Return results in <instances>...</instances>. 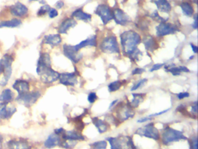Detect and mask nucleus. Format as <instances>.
<instances>
[{"instance_id":"obj_1","label":"nucleus","mask_w":198,"mask_h":149,"mask_svg":"<svg viewBox=\"0 0 198 149\" xmlns=\"http://www.w3.org/2000/svg\"><path fill=\"white\" fill-rule=\"evenodd\" d=\"M120 41L123 52L130 56L137 49V47L141 43V38L135 31L129 30L120 35Z\"/></svg>"},{"instance_id":"obj_2","label":"nucleus","mask_w":198,"mask_h":149,"mask_svg":"<svg viewBox=\"0 0 198 149\" xmlns=\"http://www.w3.org/2000/svg\"><path fill=\"white\" fill-rule=\"evenodd\" d=\"M161 139L164 145H169L172 142H177L180 140H187V138L181 131L170 127H166L162 133Z\"/></svg>"},{"instance_id":"obj_3","label":"nucleus","mask_w":198,"mask_h":149,"mask_svg":"<svg viewBox=\"0 0 198 149\" xmlns=\"http://www.w3.org/2000/svg\"><path fill=\"white\" fill-rule=\"evenodd\" d=\"M41 96V93L38 91L26 92L20 94L16 98V100L26 107H30L34 104Z\"/></svg>"},{"instance_id":"obj_4","label":"nucleus","mask_w":198,"mask_h":149,"mask_svg":"<svg viewBox=\"0 0 198 149\" xmlns=\"http://www.w3.org/2000/svg\"><path fill=\"white\" fill-rule=\"evenodd\" d=\"M135 133L141 136H143L156 140L160 139L159 132L153 123L149 124L143 127L137 129Z\"/></svg>"},{"instance_id":"obj_5","label":"nucleus","mask_w":198,"mask_h":149,"mask_svg":"<svg viewBox=\"0 0 198 149\" xmlns=\"http://www.w3.org/2000/svg\"><path fill=\"white\" fill-rule=\"evenodd\" d=\"M100 49L105 52L119 53L120 50L116 37L113 36L106 37L100 46Z\"/></svg>"},{"instance_id":"obj_6","label":"nucleus","mask_w":198,"mask_h":149,"mask_svg":"<svg viewBox=\"0 0 198 149\" xmlns=\"http://www.w3.org/2000/svg\"><path fill=\"white\" fill-rule=\"evenodd\" d=\"M95 13L100 17L104 25H106L109 22L113 19L112 11L107 5L100 4L98 5Z\"/></svg>"},{"instance_id":"obj_7","label":"nucleus","mask_w":198,"mask_h":149,"mask_svg":"<svg viewBox=\"0 0 198 149\" xmlns=\"http://www.w3.org/2000/svg\"><path fill=\"white\" fill-rule=\"evenodd\" d=\"M107 140L109 141L111 149H135L132 139L128 138L125 145H124V140L118 138H108Z\"/></svg>"},{"instance_id":"obj_8","label":"nucleus","mask_w":198,"mask_h":149,"mask_svg":"<svg viewBox=\"0 0 198 149\" xmlns=\"http://www.w3.org/2000/svg\"><path fill=\"white\" fill-rule=\"evenodd\" d=\"M40 79L44 83L50 84L59 79L60 74L55 70H52L51 67L46 68L41 70L38 74Z\"/></svg>"},{"instance_id":"obj_9","label":"nucleus","mask_w":198,"mask_h":149,"mask_svg":"<svg viewBox=\"0 0 198 149\" xmlns=\"http://www.w3.org/2000/svg\"><path fill=\"white\" fill-rule=\"evenodd\" d=\"M156 35L158 37H163L175 33L178 31V28L174 25L169 23L161 22L156 28Z\"/></svg>"},{"instance_id":"obj_10","label":"nucleus","mask_w":198,"mask_h":149,"mask_svg":"<svg viewBox=\"0 0 198 149\" xmlns=\"http://www.w3.org/2000/svg\"><path fill=\"white\" fill-rule=\"evenodd\" d=\"M64 52L66 57L75 63H77L83 57V55L75 50L74 46L70 45L64 46Z\"/></svg>"},{"instance_id":"obj_11","label":"nucleus","mask_w":198,"mask_h":149,"mask_svg":"<svg viewBox=\"0 0 198 149\" xmlns=\"http://www.w3.org/2000/svg\"><path fill=\"white\" fill-rule=\"evenodd\" d=\"M112 13L113 19H114L115 22L118 25L125 26L130 22L129 16L121 9H115L112 11Z\"/></svg>"},{"instance_id":"obj_12","label":"nucleus","mask_w":198,"mask_h":149,"mask_svg":"<svg viewBox=\"0 0 198 149\" xmlns=\"http://www.w3.org/2000/svg\"><path fill=\"white\" fill-rule=\"evenodd\" d=\"M119 108L118 109V118L121 121H125L134 117L135 115V111L133 110L130 104L129 106H123L119 105Z\"/></svg>"},{"instance_id":"obj_13","label":"nucleus","mask_w":198,"mask_h":149,"mask_svg":"<svg viewBox=\"0 0 198 149\" xmlns=\"http://www.w3.org/2000/svg\"><path fill=\"white\" fill-rule=\"evenodd\" d=\"M8 103H0V118L9 119L16 111L15 107H8Z\"/></svg>"},{"instance_id":"obj_14","label":"nucleus","mask_w":198,"mask_h":149,"mask_svg":"<svg viewBox=\"0 0 198 149\" xmlns=\"http://www.w3.org/2000/svg\"><path fill=\"white\" fill-rule=\"evenodd\" d=\"M60 83L65 86H73L77 83V77L75 73H64L60 74Z\"/></svg>"},{"instance_id":"obj_15","label":"nucleus","mask_w":198,"mask_h":149,"mask_svg":"<svg viewBox=\"0 0 198 149\" xmlns=\"http://www.w3.org/2000/svg\"><path fill=\"white\" fill-rule=\"evenodd\" d=\"M48 67H51V58L48 53H43L40 56L38 61L37 73L38 75L41 72V70Z\"/></svg>"},{"instance_id":"obj_16","label":"nucleus","mask_w":198,"mask_h":149,"mask_svg":"<svg viewBox=\"0 0 198 149\" xmlns=\"http://www.w3.org/2000/svg\"><path fill=\"white\" fill-rule=\"evenodd\" d=\"M28 12V8L21 2H17L10 8V13L16 16L22 17Z\"/></svg>"},{"instance_id":"obj_17","label":"nucleus","mask_w":198,"mask_h":149,"mask_svg":"<svg viewBox=\"0 0 198 149\" xmlns=\"http://www.w3.org/2000/svg\"><path fill=\"white\" fill-rule=\"evenodd\" d=\"M7 145L9 149H30L28 142L24 140H10Z\"/></svg>"},{"instance_id":"obj_18","label":"nucleus","mask_w":198,"mask_h":149,"mask_svg":"<svg viewBox=\"0 0 198 149\" xmlns=\"http://www.w3.org/2000/svg\"><path fill=\"white\" fill-rule=\"evenodd\" d=\"M12 87L19 94L28 92L29 91V84L27 81L24 80H16L13 84Z\"/></svg>"},{"instance_id":"obj_19","label":"nucleus","mask_w":198,"mask_h":149,"mask_svg":"<svg viewBox=\"0 0 198 149\" xmlns=\"http://www.w3.org/2000/svg\"><path fill=\"white\" fill-rule=\"evenodd\" d=\"M61 142V141L59 135L54 133L49 135L44 143V146L47 149H52L57 146L59 145Z\"/></svg>"},{"instance_id":"obj_20","label":"nucleus","mask_w":198,"mask_h":149,"mask_svg":"<svg viewBox=\"0 0 198 149\" xmlns=\"http://www.w3.org/2000/svg\"><path fill=\"white\" fill-rule=\"evenodd\" d=\"M62 138L66 140H84V137L75 130L65 131L62 134Z\"/></svg>"},{"instance_id":"obj_21","label":"nucleus","mask_w":198,"mask_h":149,"mask_svg":"<svg viewBox=\"0 0 198 149\" xmlns=\"http://www.w3.org/2000/svg\"><path fill=\"white\" fill-rule=\"evenodd\" d=\"M77 24V22L75 19L72 18H67L62 22L61 24L58 31L61 34L66 33L67 30L71 28L75 27Z\"/></svg>"},{"instance_id":"obj_22","label":"nucleus","mask_w":198,"mask_h":149,"mask_svg":"<svg viewBox=\"0 0 198 149\" xmlns=\"http://www.w3.org/2000/svg\"><path fill=\"white\" fill-rule=\"evenodd\" d=\"M165 70L167 72H170L174 76H178L181 74V72H189V70L185 67L179 66L176 67V65L172 64L165 65Z\"/></svg>"},{"instance_id":"obj_23","label":"nucleus","mask_w":198,"mask_h":149,"mask_svg":"<svg viewBox=\"0 0 198 149\" xmlns=\"http://www.w3.org/2000/svg\"><path fill=\"white\" fill-rule=\"evenodd\" d=\"M152 1L156 5L158 9L161 12L168 13L171 10L170 4L167 0H152Z\"/></svg>"},{"instance_id":"obj_24","label":"nucleus","mask_w":198,"mask_h":149,"mask_svg":"<svg viewBox=\"0 0 198 149\" xmlns=\"http://www.w3.org/2000/svg\"><path fill=\"white\" fill-rule=\"evenodd\" d=\"M86 46H96V37L95 36H93L91 37H89L85 40L82 41L78 44L76 45L75 47V49L77 51Z\"/></svg>"},{"instance_id":"obj_25","label":"nucleus","mask_w":198,"mask_h":149,"mask_svg":"<svg viewBox=\"0 0 198 149\" xmlns=\"http://www.w3.org/2000/svg\"><path fill=\"white\" fill-rule=\"evenodd\" d=\"M44 41L46 44L52 46H56L61 43L62 39L59 34H49L45 36Z\"/></svg>"},{"instance_id":"obj_26","label":"nucleus","mask_w":198,"mask_h":149,"mask_svg":"<svg viewBox=\"0 0 198 149\" xmlns=\"http://www.w3.org/2000/svg\"><path fill=\"white\" fill-rule=\"evenodd\" d=\"M14 94L12 91L10 89L4 90L0 94V102L10 103L13 99Z\"/></svg>"},{"instance_id":"obj_27","label":"nucleus","mask_w":198,"mask_h":149,"mask_svg":"<svg viewBox=\"0 0 198 149\" xmlns=\"http://www.w3.org/2000/svg\"><path fill=\"white\" fill-rule=\"evenodd\" d=\"M143 44L145 47V49L148 51H153L158 47V44L155 39L151 36L146 37L143 40Z\"/></svg>"},{"instance_id":"obj_28","label":"nucleus","mask_w":198,"mask_h":149,"mask_svg":"<svg viewBox=\"0 0 198 149\" xmlns=\"http://www.w3.org/2000/svg\"><path fill=\"white\" fill-rule=\"evenodd\" d=\"M93 122L100 133H103L108 129V125L107 123L101 119H99L98 117L93 118Z\"/></svg>"},{"instance_id":"obj_29","label":"nucleus","mask_w":198,"mask_h":149,"mask_svg":"<svg viewBox=\"0 0 198 149\" xmlns=\"http://www.w3.org/2000/svg\"><path fill=\"white\" fill-rule=\"evenodd\" d=\"M72 16L76 18L78 20L90 21L91 20L92 16L90 14L85 13L81 9H78L74 11L72 13Z\"/></svg>"},{"instance_id":"obj_30","label":"nucleus","mask_w":198,"mask_h":149,"mask_svg":"<svg viewBox=\"0 0 198 149\" xmlns=\"http://www.w3.org/2000/svg\"><path fill=\"white\" fill-rule=\"evenodd\" d=\"M145 95V94L142 93H132V96L134 97V99L130 103V106L134 108L138 107L139 104L142 101H143Z\"/></svg>"},{"instance_id":"obj_31","label":"nucleus","mask_w":198,"mask_h":149,"mask_svg":"<svg viewBox=\"0 0 198 149\" xmlns=\"http://www.w3.org/2000/svg\"><path fill=\"white\" fill-rule=\"evenodd\" d=\"M21 21L18 19L15 18L11 20L4 21L0 23V28H15L21 24Z\"/></svg>"},{"instance_id":"obj_32","label":"nucleus","mask_w":198,"mask_h":149,"mask_svg":"<svg viewBox=\"0 0 198 149\" xmlns=\"http://www.w3.org/2000/svg\"><path fill=\"white\" fill-rule=\"evenodd\" d=\"M183 13L187 16H192L194 15V10L193 7L188 2H183L180 5Z\"/></svg>"},{"instance_id":"obj_33","label":"nucleus","mask_w":198,"mask_h":149,"mask_svg":"<svg viewBox=\"0 0 198 149\" xmlns=\"http://www.w3.org/2000/svg\"><path fill=\"white\" fill-rule=\"evenodd\" d=\"M122 85V83L120 81H115L111 83L109 85H108V90L110 92H113V91H116L117 90L119 89L120 88V87Z\"/></svg>"},{"instance_id":"obj_34","label":"nucleus","mask_w":198,"mask_h":149,"mask_svg":"<svg viewBox=\"0 0 198 149\" xmlns=\"http://www.w3.org/2000/svg\"><path fill=\"white\" fill-rule=\"evenodd\" d=\"M93 149H106L107 147V142L105 140L98 141L91 145Z\"/></svg>"},{"instance_id":"obj_35","label":"nucleus","mask_w":198,"mask_h":149,"mask_svg":"<svg viewBox=\"0 0 198 149\" xmlns=\"http://www.w3.org/2000/svg\"><path fill=\"white\" fill-rule=\"evenodd\" d=\"M76 144V142L75 141H72V140H64L63 142H61L60 144L62 148H64L65 149H70L73 148Z\"/></svg>"},{"instance_id":"obj_36","label":"nucleus","mask_w":198,"mask_h":149,"mask_svg":"<svg viewBox=\"0 0 198 149\" xmlns=\"http://www.w3.org/2000/svg\"><path fill=\"white\" fill-rule=\"evenodd\" d=\"M50 10H51V8L48 5H43L38 11L37 15H38V16H43V15H45L47 12H49Z\"/></svg>"},{"instance_id":"obj_37","label":"nucleus","mask_w":198,"mask_h":149,"mask_svg":"<svg viewBox=\"0 0 198 149\" xmlns=\"http://www.w3.org/2000/svg\"><path fill=\"white\" fill-rule=\"evenodd\" d=\"M151 17H152L153 19H155V20H156V21H158V22H160L161 23V22H166L167 21L166 19H164V18H161V16H160L158 14V12H157L156 10H155V11L152 14Z\"/></svg>"},{"instance_id":"obj_38","label":"nucleus","mask_w":198,"mask_h":149,"mask_svg":"<svg viewBox=\"0 0 198 149\" xmlns=\"http://www.w3.org/2000/svg\"><path fill=\"white\" fill-rule=\"evenodd\" d=\"M148 82V80L146 79H142L138 82L137 83V84H135L133 87L132 88V89H131V91H134V90H136L139 89L140 88H141L142 86L144 85L145 83H146Z\"/></svg>"},{"instance_id":"obj_39","label":"nucleus","mask_w":198,"mask_h":149,"mask_svg":"<svg viewBox=\"0 0 198 149\" xmlns=\"http://www.w3.org/2000/svg\"><path fill=\"white\" fill-rule=\"evenodd\" d=\"M97 99V95L95 92H91L88 96V101L90 103H94Z\"/></svg>"},{"instance_id":"obj_40","label":"nucleus","mask_w":198,"mask_h":149,"mask_svg":"<svg viewBox=\"0 0 198 149\" xmlns=\"http://www.w3.org/2000/svg\"><path fill=\"white\" fill-rule=\"evenodd\" d=\"M190 146L191 149H198V140L197 138H193L190 143Z\"/></svg>"},{"instance_id":"obj_41","label":"nucleus","mask_w":198,"mask_h":149,"mask_svg":"<svg viewBox=\"0 0 198 149\" xmlns=\"http://www.w3.org/2000/svg\"><path fill=\"white\" fill-rule=\"evenodd\" d=\"M58 15V12L57 10H55L54 8L51 9L49 11V16L51 18H54Z\"/></svg>"},{"instance_id":"obj_42","label":"nucleus","mask_w":198,"mask_h":149,"mask_svg":"<svg viewBox=\"0 0 198 149\" xmlns=\"http://www.w3.org/2000/svg\"><path fill=\"white\" fill-rule=\"evenodd\" d=\"M188 97H189V93L188 92H181L177 94V97L179 100L183 99Z\"/></svg>"},{"instance_id":"obj_43","label":"nucleus","mask_w":198,"mask_h":149,"mask_svg":"<svg viewBox=\"0 0 198 149\" xmlns=\"http://www.w3.org/2000/svg\"><path fill=\"white\" fill-rule=\"evenodd\" d=\"M164 64H157L153 66V67L150 70V72H153L155 70H157L161 69V68L164 65Z\"/></svg>"},{"instance_id":"obj_44","label":"nucleus","mask_w":198,"mask_h":149,"mask_svg":"<svg viewBox=\"0 0 198 149\" xmlns=\"http://www.w3.org/2000/svg\"><path fill=\"white\" fill-rule=\"evenodd\" d=\"M145 72V70L142 68H135V70H133L132 72V74L133 75H140L143 72Z\"/></svg>"},{"instance_id":"obj_45","label":"nucleus","mask_w":198,"mask_h":149,"mask_svg":"<svg viewBox=\"0 0 198 149\" xmlns=\"http://www.w3.org/2000/svg\"><path fill=\"white\" fill-rule=\"evenodd\" d=\"M194 18L195 19V22L192 24V27L195 29H197L198 28V15L197 13L194 16Z\"/></svg>"},{"instance_id":"obj_46","label":"nucleus","mask_w":198,"mask_h":149,"mask_svg":"<svg viewBox=\"0 0 198 149\" xmlns=\"http://www.w3.org/2000/svg\"><path fill=\"white\" fill-rule=\"evenodd\" d=\"M169 110H170V109H166V110H164V111H161V112H158V113H155V114H151L150 115H149L148 117H156V116H158V115H162V114L166 113V112H167V111H169Z\"/></svg>"},{"instance_id":"obj_47","label":"nucleus","mask_w":198,"mask_h":149,"mask_svg":"<svg viewBox=\"0 0 198 149\" xmlns=\"http://www.w3.org/2000/svg\"><path fill=\"white\" fill-rule=\"evenodd\" d=\"M191 112H193V113H197V112H198V104H197V102H195V103L194 104L193 106L192 107Z\"/></svg>"},{"instance_id":"obj_48","label":"nucleus","mask_w":198,"mask_h":149,"mask_svg":"<svg viewBox=\"0 0 198 149\" xmlns=\"http://www.w3.org/2000/svg\"><path fill=\"white\" fill-rule=\"evenodd\" d=\"M150 120H152L151 117H146V118H142V119L138 120V121H137V122H138V123H143V122H145L148 121H150Z\"/></svg>"},{"instance_id":"obj_49","label":"nucleus","mask_w":198,"mask_h":149,"mask_svg":"<svg viewBox=\"0 0 198 149\" xmlns=\"http://www.w3.org/2000/svg\"><path fill=\"white\" fill-rule=\"evenodd\" d=\"M64 6V3L62 1H59L57 2V3L56 4V7L58 9L62 8Z\"/></svg>"},{"instance_id":"obj_50","label":"nucleus","mask_w":198,"mask_h":149,"mask_svg":"<svg viewBox=\"0 0 198 149\" xmlns=\"http://www.w3.org/2000/svg\"><path fill=\"white\" fill-rule=\"evenodd\" d=\"M191 47H192V49L193 50V51H194L195 53H197V51H198V47H197V46H195V45L193 44H191Z\"/></svg>"},{"instance_id":"obj_51","label":"nucleus","mask_w":198,"mask_h":149,"mask_svg":"<svg viewBox=\"0 0 198 149\" xmlns=\"http://www.w3.org/2000/svg\"><path fill=\"white\" fill-rule=\"evenodd\" d=\"M4 70H5L4 67L1 64H0V75L4 73Z\"/></svg>"},{"instance_id":"obj_52","label":"nucleus","mask_w":198,"mask_h":149,"mask_svg":"<svg viewBox=\"0 0 198 149\" xmlns=\"http://www.w3.org/2000/svg\"><path fill=\"white\" fill-rule=\"evenodd\" d=\"M117 100H115L114 101H112V103H111V104H110V106H109V109H111L112 107H113V106H114V104H116V102H117Z\"/></svg>"},{"instance_id":"obj_53","label":"nucleus","mask_w":198,"mask_h":149,"mask_svg":"<svg viewBox=\"0 0 198 149\" xmlns=\"http://www.w3.org/2000/svg\"><path fill=\"white\" fill-rule=\"evenodd\" d=\"M194 58V55H192V57H190L189 59H192V58Z\"/></svg>"},{"instance_id":"obj_54","label":"nucleus","mask_w":198,"mask_h":149,"mask_svg":"<svg viewBox=\"0 0 198 149\" xmlns=\"http://www.w3.org/2000/svg\"><path fill=\"white\" fill-rule=\"evenodd\" d=\"M30 1H39V0H30Z\"/></svg>"}]
</instances>
